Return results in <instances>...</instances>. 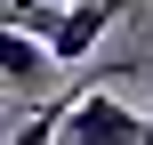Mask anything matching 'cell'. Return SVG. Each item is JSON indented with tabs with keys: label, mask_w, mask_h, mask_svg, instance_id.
I'll use <instances>...</instances> for the list:
<instances>
[{
	"label": "cell",
	"mask_w": 153,
	"mask_h": 145,
	"mask_svg": "<svg viewBox=\"0 0 153 145\" xmlns=\"http://www.w3.org/2000/svg\"><path fill=\"white\" fill-rule=\"evenodd\" d=\"M56 145H145V121H137L113 89H81V81H73V113H65Z\"/></svg>",
	"instance_id": "1"
},
{
	"label": "cell",
	"mask_w": 153,
	"mask_h": 145,
	"mask_svg": "<svg viewBox=\"0 0 153 145\" xmlns=\"http://www.w3.org/2000/svg\"><path fill=\"white\" fill-rule=\"evenodd\" d=\"M137 0H73L65 8V24H56V40H48V65H81L97 40H105V24H121Z\"/></svg>",
	"instance_id": "2"
},
{
	"label": "cell",
	"mask_w": 153,
	"mask_h": 145,
	"mask_svg": "<svg viewBox=\"0 0 153 145\" xmlns=\"http://www.w3.org/2000/svg\"><path fill=\"white\" fill-rule=\"evenodd\" d=\"M0 89L8 97H40L48 89V48L24 32H0Z\"/></svg>",
	"instance_id": "3"
},
{
	"label": "cell",
	"mask_w": 153,
	"mask_h": 145,
	"mask_svg": "<svg viewBox=\"0 0 153 145\" xmlns=\"http://www.w3.org/2000/svg\"><path fill=\"white\" fill-rule=\"evenodd\" d=\"M65 8L73 0H0V32H24V40H56V24H65Z\"/></svg>",
	"instance_id": "4"
},
{
	"label": "cell",
	"mask_w": 153,
	"mask_h": 145,
	"mask_svg": "<svg viewBox=\"0 0 153 145\" xmlns=\"http://www.w3.org/2000/svg\"><path fill=\"white\" fill-rule=\"evenodd\" d=\"M65 113H73V97H56V105H40V113H24L8 145H56V129H65Z\"/></svg>",
	"instance_id": "5"
},
{
	"label": "cell",
	"mask_w": 153,
	"mask_h": 145,
	"mask_svg": "<svg viewBox=\"0 0 153 145\" xmlns=\"http://www.w3.org/2000/svg\"><path fill=\"white\" fill-rule=\"evenodd\" d=\"M145 145H153V121H145Z\"/></svg>",
	"instance_id": "6"
},
{
	"label": "cell",
	"mask_w": 153,
	"mask_h": 145,
	"mask_svg": "<svg viewBox=\"0 0 153 145\" xmlns=\"http://www.w3.org/2000/svg\"><path fill=\"white\" fill-rule=\"evenodd\" d=\"M0 105H8V89H0Z\"/></svg>",
	"instance_id": "7"
}]
</instances>
